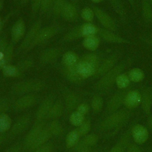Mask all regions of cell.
I'll use <instances>...</instances> for the list:
<instances>
[{"instance_id": "cell-1", "label": "cell", "mask_w": 152, "mask_h": 152, "mask_svg": "<svg viewBox=\"0 0 152 152\" xmlns=\"http://www.w3.org/2000/svg\"><path fill=\"white\" fill-rule=\"evenodd\" d=\"M133 114V110L126 107L119 109L107 115L99 125V129L102 132H116L129 121Z\"/></svg>"}, {"instance_id": "cell-2", "label": "cell", "mask_w": 152, "mask_h": 152, "mask_svg": "<svg viewBox=\"0 0 152 152\" xmlns=\"http://www.w3.org/2000/svg\"><path fill=\"white\" fill-rule=\"evenodd\" d=\"M132 62V59L129 58L117 64L112 69L99 78V80L94 86V89L102 93L107 92L115 84L118 76L122 73L125 69L129 66Z\"/></svg>"}, {"instance_id": "cell-3", "label": "cell", "mask_w": 152, "mask_h": 152, "mask_svg": "<svg viewBox=\"0 0 152 152\" xmlns=\"http://www.w3.org/2000/svg\"><path fill=\"white\" fill-rule=\"evenodd\" d=\"M100 63V56L94 52L83 55L77 64V70L81 80L84 81L91 76H94Z\"/></svg>"}, {"instance_id": "cell-4", "label": "cell", "mask_w": 152, "mask_h": 152, "mask_svg": "<svg viewBox=\"0 0 152 152\" xmlns=\"http://www.w3.org/2000/svg\"><path fill=\"white\" fill-rule=\"evenodd\" d=\"M45 87V83L40 80H24L13 84L11 87V93L14 95H26L29 93L42 91Z\"/></svg>"}, {"instance_id": "cell-5", "label": "cell", "mask_w": 152, "mask_h": 152, "mask_svg": "<svg viewBox=\"0 0 152 152\" xmlns=\"http://www.w3.org/2000/svg\"><path fill=\"white\" fill-rule=\"evenodd\" d=\"M99 27L91 23H85L80 26L73 28L63 37L64 42H69L80 37H86L90 36L97 35Z\"/></svg>"}, {"instance_id": "cell-6", "label": "cell", "mask_w": 152, "mask_h": 152, "mask_svg": "<svg viewBox=\"0 0 152 152\" xmlns=\"http://www.w3.org/2000/svg\"><path fill=\"white\" fill-rule=\"evenodd\" d=\"M131 88H132V87L129 86L127 88L119 90L110 97L106 106V116L119 110L121 106L122 105H124L125 96L128 91L130 90Z\"/></svg>"}, {"instance_id": "cell-7", "label": "cell", "mask_w": 152, "mask_h": 152, "mask_svg": "<svg viewBox=\"0 0 152 152\" xmlns=\"http://www.w3.org/2000/svg\"><path fill=\"white\" fill-rule=\"evenodd\" d=\"M58 30L59 28L55 26H49L41 28L37 33L33 42L24 52H26L30 51L35 46L51 39L58 33Z\"/></svg>"}, {"instance_id": "cell-8", "label": "cell", "mask_w": 152, "mask_h": 152, "mask_svg": "<svg viewBox=\"0 0 152 152\" xmlns=\"http://www.w3.org/2000/svg\"><path fill=\"white\" fill-rule=\"evenodd\" d=\"M122 55L121 52L118 50L113 52L112 54L107 57L102 62L100 63L94 77L100 78L110 69H112L117 64Z\"/></svg>"}, {"instance_id": "cell-9", "label": "cell", "mask_w": 152, "mask_h": 152, "mask_svg": "<svg viewBox=\"0 0 152 152\" xmlns=\"http://www.w3.org/2000/svg\"><path fill=\"white\" fill-rule=\"evenodd\" d=\"M41 27L42 20L40 19L36 20L30 26L28 30L27 31L26 34L24 35L23 39L17 49V53H19L21 51H25L28 48V47L30 46L31 43L35 38L39 30L42 28Z\"/></svg>"}, {"instance_id": "cell-10", "label": "cell", "mask_w": 152, "mask_h": 152, "mask_svg": "<svg viewBox=\"0 0 152 152\" xmlns=\"http://www.w3.org/2000/svg\"><path fill=\"white\" fill-rule=\"evenodd\" d=\"M93 10L94 12V15L103 26V28L112 31H116L117 27L116 23L107 12L96 6L93 7Z\"/></svg>"}, {"instance_id": "cell-11", "label": "cell", "mask_w": 152, "mask_h": 152, "mask_svg": "<svg viewBox=\"0 0 152 152\" xmlns=\"http://www.w3.org/2000/svg\"><path fill=\"white\" fill-rule=\"evenodd\" d=\"M131 135L137 145L144 144L149 137L147 128L141 124H136L131 128Z\"/></svg>"}, {"instance_id": "cell-12", "label": "cell", "mask_w": 152, "mask_h": 152, "mask_svg": "<svg viewBox=\"0 0 152 152\" xmlns=\"http://www.w3.org/2000/svg\"><path fill=\"white\" fill-rule=\"evenodd\" d=\"M26 33V24L24 19L20 17L15 21L11 27V43L14 45L19 42L24 36Z\"/></svg>"}, {"instance_id": "cell-13", "label": "cell", "mask_w": 152, "mask_h": 152, "mask_svg": "<svg viewBox=\"0 0 152 152\" xmlns=\"http://www.w3.org/2000/svg\"><path fill=\"white\" fill-rule=\"evenodd\" d=\"M31 116L27 114L19 118L10 128V135L11 137H15L23 132L30 124Z\"/></svg>"}, {"instance_id": "cell-14", "label": "cell", "mask_w": 152, "mask_h": 152, "mask_svg": "<svg viewBox=\"0 0 152 152\" xmlns=\"http://www.w3.org/2000/svg\"><path fill=\"white\" fill-rule=\"evenodd\" d=\"M100 37L104 41L112 43L118 44H131V42L129 40L124 39L115 33L113 31L106 29L104 28L99 27L98 34Z\"/></svg>"}, {"instance_id": "cell-15", "label": "cell", "mask_w": 152, "mask_h": 152, "mask_svg": "<svg viewBox=\"0 0 152 152\" xmlns=\"http://www.w3.org/2000/svg\"><path fill=\"white\" fill-rule=\"evenodd\" d=\"M54 103V97L52 94H49L46 97L40 104L36 113V118L37 122H43L48 113Z\"/></svg>"}, {"instance_id": "cell-16", "label": "cell", "mask_w": 152, "mask_h": 152, "mask_svg": "<svg viewBox=\"0 0 152 152\" xmlns=\"http://www.w3.org/2000/svg\"><path fill=\"white\" fill-rule=\"evenodd\" d=\"M141 101V93L137 90L131 88L125 96L124 105L125 106V107L130 110H133L140 106Z\"/></svg>"}, {"instance_id": "cell-17", "label": "cell", "mask_w": 152, "mask_h": 152, "mask_svg": "<svg viewBox=\"0 0 152 152\" xmlns=\"http://www.w3.org/2000/svg\"><path fill=\"white\" fill-rule=\"evenodd\" d=\"M61 49L58 48H50L43 50L39 57L42 64H48L55 61L61 53Z\"/></svg>"}, {"instance_id": "cell-18", "label": "cell", "mask_w": 152, "mask_h": 152, "mask_svg": "<svg viewBox=\"0 0 152 152\" xmlns=\"http://www.w3.org/2000/svg\"><path fill=\"white\" fill-rule=\"evenodd\" d=\"M37 97L33 94L22 96L14 103V106L16 110H23L33 106L37 102Z\"/></svg>"}, {"instance_id": "cell-19", "label": "cell", "mask_w": 152, "mask_h": 152, "mask_svg": "<svg viewBox=\"0 0 152 152\" xmlns=\"http://www.w3.org/2000/svg\"><path fill=\"white\" fill-rule=\"evenodd\" d=\"M141 94V108L145 115L149 116L152 108V87H146Z\"/></svg>"}, {"instance_id": "cell-20", "label": "cell", "mask_w": 152, "mask_h": 152, "mask_svg": "<svg viewBox=\"0 0 152 152\" xmlns=\"http://www.w3.org/2000/svg\"><path fill=\"white\" fill-rule=\"evenodd\" d=\"M43 128V122H37L36 125L35 124L33 126L25 137L24 143L26 148L30 149Z\"/></svg>"}, {"instance_id": "cell-21", "label": "cell", "mask_w": 152, "mask_h": 152, "mask_svg": "<svg viewBox=\"0 0 152 152\" xmlns=\"http://www.w3.org/2000/svg\"><path fill=\"white\" fill-rule=\"evenodd\" d=\"M61 16L66 21H75L78 17V11L76 7L72 3L68 2L63 9Z\"/></svg>"}, {"instance_id": "cell-22", "label": "cell", "mask_w": 152, "mask_h": 152, "mask_svg": "<svg viewBox=\"0 0 152 152\" xmlns=\"http://www.w3.org/2000/svg\"><path fill=\"white\" fill-rule=\"evenodd\" d=\"M131 129L126 130L121 137L118 142L114 145L108 152H125L127 145L129 142Z\"/></svg>"}, {"instance_id": "cell-23", "label": "cell", "mask_w": 152, "mask_h": 152, "mask_svg": "<svg viewBox=\"0 0 152 152\" xmlns=\"http://www.w3.org/2000/svg\"><path fill=\"white\" fill-rule=\"evenodd\" d=\"M52 136L51 132H50L48 127H44L37 138L36 139L34 143L32 144L30 150H34L36 148L40 147V146L46 144L48 140L51 138Z\"/></svg>"}, {"instance_id": "cell-24", "label": "cell", "mask_w": 152, "mask_h": 152, "mask_svg": "<svg viewBox=\"0 0 152 152\" xmlns=\"http://www.w3.org/2000/svg\"><path fill=\"white\" fill-rule=\"evenodd\" d=\"M79 59L80 58L76 53L72 51H67L63 54L61 62L64 67H69L76 65Z\"/></svg>"}, {"instance_id": "cell-25", "label": "cell", "mask_w": 152, "mask_h": 152, "mask_svg": "<svg viewBox=\"0 0 152 152\" xmlns=\"http://www.w3.org/2000/svg\"><path fill=\"white\" fill-rule=\"evenodd\" d=\"M100 42V39L97 35L90 36L84 38L83 40V45L88 50L94 52L99 48Z\"/></svg>"}, {"instance_id": "cell-26", "label": "cell", "mask_w": 152, "mask_h": 152, "mask_svg": "<svg viewBox=\"0 0 152 152\" xmlns=\"http://www.w3.org/2000/svg\"><path fill=\"white\" fill-rule=\"evenodd\" d=\"M115 12L120 17L122 20L125 21L126 18V12L122 0H108Z\"/></svg>"}, {"instance_id": "cell-27", "label": "cell", "mask_w": 152, "mask_h": 152, "mask_svg": "<svg viewBox=\"0 0 152 152\" xmlns=\"http://www.w3.org/2000/svg\"><path fill=\"white\" fill-rule=\"evenodd\" d=\"M64 73L65 77L71 82L80 83L83 81L78 74L77 70V65L72 66L64 67Z\"/></svg>"}, {"instance_id": "cell-28", "label": "cell", "mask_w": 152, "mask_h": 152, "mask_svg": "<svg viewBox=\"0 0 152 152\" xmlns=\"http://www.w3.org/2000/svg\"><path fill=\"white\" fill-rule=\"evenodd\" d=\"M64 112V105L61 100H57L53 103L48 117L52 119H56L60 117Z\"/></svg>"}, {"instance_id": "cell-29", "label": "cell", "mask_w": 152, "mask_h": 152, "mask_svg": "<svg viewBox=\"0 0 152 152\" xmlns=\"http://www.w3.org/2000/svg\"><path fill=\"white\" fill-rule=\"evenodd\" d=\"M128 75L130 81L134 83H140L145 78V74L144 71L138 68L131 69L128 72Z\"/></svg>"}, {"instance_id": "cell-30", "label": "cell", "mask_w": 152, "mask_h": 152, "mask_svg": "<svg viewBox=\"0 0 152 152\" xmlns=\"http://www.w3.org/2000/svg\"><path fill=\"white\" fill-rule=\"evenodd\" d=\"M142 16L146 23H150L152 21V7L148 0L141 1Z\"/></svg>"}, {"instance_id": "cell-31", "label": "cell", "mask_w": 152, "mask_h": 152, "mask_svg": "<svg viewBox=\"0 0 152 152\" xmlns=\"http://www.w3.org/2000/svg\"><path fill=\"white\" fill-rule=\"evenodd\" d=\"M80 135L78 131V129H73L69 132L65 138L66 146L68 148H71L75 147V145L79 142Z\"/></svg>"}, {"instance_id": "cell-32", "label": "cell", "mask_w": 152, "mask_h": 152, "mask_svg": "<svg viewBox=\"0 0 152 152\" xmlns=\"http://www.w3.org/2000/svg\"><path fill=\"white\" fill-rule=\"evenodd\" d=\"M8 44L5 36H2L0 38V69H2L5 66L8 65L5 55V50Z\"/></svg>"}, {"instance_id": "cell-33", "label": "cell", "mask_w": 152, "mask_h": 152, "mask_svg": "<svg viewBox=\"0 0 152 152\" xmlns=\"http://www.w3.org/2000/svg\"><path fill=\"white\" fill-rule=\"evenodd\" d=\"M131 81L129 78L128 74L121 73L120 74L116 80L115 84L119 90H122L128 88L130 86Z\"/></svg>"}, {"instance_id": "cell-34", "label": "cell", "mask_w": 152, "mask_h": 152, "mask_svg": "<svg viewBox=\"0 0 152 152\" xmlns=\"http://www.w3.org/2000/svg\"><path fill=\"white\" fill-rule=\"evenodd\" d=\"M11 127V119L5 113H0V132L5 133Z\"/></svg>"}, {"instance_id": "cell-35", "label": "cell", "mask_w": 152, "mask_h": 152, "mask_svg": "<svg viewBox=\"0 0 152 152\" xmlns=\"http://www.w3.org/2000/svg\"><path fill=\"white\" fill-rule=\"evenodd\" d=\"M2 74L7 77H19L21 76L16 65L8 64L2 69Z\"/></svg>"}, {"instance_id": "cell-36", "label": "cell", "mask_w": 152, "mask_h": 152, "mask_svg": "<svg viewBox=\"0 0 152 152\" xmlns=\"http://www.w3.org/2000/svg\"><path fill=\"white\" fill-rule=\"evenodd\" d=\"M67 2V0H54L51 8L53 15L55 17L61 15V14Z\"/></svg>"}, {"instance_id": "cell-37", "label": "cell", "mask_w": 152, "mask_h": 152, "mask_svg": "<svg viewBox=\"0 0 152 152\" xmlns=\"http://www.w3.org/2000/svg\"><path fill=\"white\" fill-rule=\"evenodd\" d=\"M78 102L77 96L72 93H69L65 97V106L68 110H71L78 106Z\"/></svg>"}, {"instance_id": "cell-38", "label": "cell", "mask_w": 152, "mask_h": 152, "mask_svg": "<svg viewBox=\"0 0 152 152\" xmlns=\"http://www.w3.org/2000/svg\"><path fill=\"white\" fill-rule=\"evenodd\" d=\"M84 121V115L79 113L78 111L75 110L69 116L70 123L75 126H79Z\"/></svg>"}, {"instance_id": "cell-39", "label": "cell", "mask_w": 152, "mask_h": 152, "mask_svg": "<svg viewBox=\"0 0 152 152\" xmlns=\"http://www.w3.org/2000/svg\"><path fill=\"white\" fill-rule=\"evenodd\" d=\"M104 100L102 97L96 96L93 97L91 102V107L94 112L98 113L100 112L103 107Z\"/></svg>"}, {"instance_id": "cell-40", "label": "cell", "mask_w": 152, "mask_h": 152, "mask_svg": "<svg viewBox=\"0 0 152 152\" xmlns=\"http://www.w3.org/2000/svg\"><path fill=\"white\" fill-rule=\"evenodd\" d=\"M49 129L52 135L58 136L62 132V127L59 121L55 119L49 124Z\"/></svg>"}, {"instance_id": "cell-41", "label": "cell", "mask_w": 152, "mask_h": 152, "mask_svg": "<svg viewBox=\"0 0 152 152\" xmlns=\"http://www.w3.org/2000/svg\"><path fill=\"white\" fill-rule=\"evenodd\" d=\"M33 64V59L29 58V59H26L20 61L17 64V65H16V66L20 75H21L24 72H25L28 69L30 68H31Z\"/></svg>"}, {"instance_id": "cell-42", "label": "cell", "mask_w": 152, "mask_h": 152, "mask_svg": "<svg viewBox=\"0 0 152 152\" xmlns=\"http://www.w3.org/2000/svg\"><path fill=\"white\" fill-rule=\"evenodd\" d=\"M94 16L93 10L89 7H85L81 11V18L87 23H91L93 20Z\"/></svg>"}, {"instance_id": "cell-43", "label": "cell", "mask_w": 152, "mask_h": 152, "mask_svg": "<svg viewBox=\"0 0 152 152\" xmlns=\"http://www.w3.org/2000/svg\"><path fill=\"white\" fill-rule=\"evenodd\" d=\"M91 129V122L90 120L84 121V122L78 126V131L80 135V136H85L86 135Z\"/></svg>"}, {"instance_id": "cell-44", "label": "cell", "mask_w": 152, "mask_h": 152, "mask_svg": "<svg viewBox=\"0 0 152 152\" xmlns=\"http://www.w3.org/2000/svg\"><path fill=\"white\" fill-rule=\"evenodd\" d=\"M98 136L94 134H87L85 135L83 141L90 147H92L96 145L98 141Z\"/></svg>"}, {"instance_id": "cell-45", "label": "cell", "mask_w": 152, "mask_h": 152, "mask_svg": "<svg viewBox=\"0 0 152 152\" xmlns=\"http://www.w3.org/2000/svg\"><path fill=\"white\" fill-rule=\"evenodd\" d=\"M54 0H42L40 8V12L42 14H45L51 10Z\"/></svg>"}, {"instance_id": "cell-46", "label": "cell", "mask_w": 152, "mask_h": 152, "mask_svg": "<svg viewBox=\"0 0 152 152\" xmlns=\"http://www.w3.org/2000/svg\"><path fill=\"white\" fill-rule=\"evenodd\" d=\"M75 149L77 152H89L91 150V147L86 144L83 140L75 145Z\"/></svg>"}, {"instance_id": "cell-47", "label": "cell", "mask_w": 152, "mask_h": 152, "mask_svg": "<svg viewBox=\"0 0 152 152\" xmlns=\"http://www.w3.org/2000/svg\"><path fill=\"white\" fill-rule=\"evenodd\" d=\"M10 107L8 99L5 97H0V113H5Z\"/></svg>"}, {"instance_id": "cell-48", "label": "cell", "mask_w": 152, "mask_h": 152, "mask_svg": "<svg viewBox=\"0 0 152 152\" xmlns=\"http://www.w3.org/2000/svg\"><path fill=\"white\" fill-rule=\"evenodd\" d=\"M42 0H30V8L31 14L35 15L40 11Z\"/></svg>"}, {"instance_id": "cell-49", "label": "cell", "mask_w": 152, "mask_h": 152, "mask_svg": "<svg viewBox=\"0 0 152 152\" xmlns=\"http://www.w3.org/2000/svg\"><path fill=\"white\" fill-rule=\"evenodd\" d=\"M53 148V146L52 143H46L34 150V152H52Z\"/></svg>"}, {"instance_id": "cell-50", "label": "cell", "mask_w": 152, "mask_h": 152, "mask_svg": "<svg viewBox=\"0 0 152 152\" xmlns=\"http://www.w3.org/2000/svg\"><path fill=\"white\" fill-rule=\"evenodd\" d=\"M76 110L85 116L86 114L88 113L90 110V106L87 103H83L78 105V106L77 107Z\"/></svg>"}, {"instance_id": "cell-51", "label": "cell", "mask_w": 152, "mask_h": 152, "mask_svg": "<svg viewBox=\"0 0 152 152\" xmlns=\"http://www.w3.org/2000/svg\"><path fill=\"white\" fill-rule=\"evenodd\" d=\"M125 152H142L137 144L129 142Z\"/></svg>"}, {"instance_id": "cell-52", "label": "cell", "mask_w": 152, "mask_h": 152, "mask_svg": "<svg viewBox=\"0 0 152 152\" xmlns=\"http://www.w3.org/2000/svg\"><path fill=\"white\" fill-rule=\"evenodd\" d=\"M21 145L20 144H14L8 148L4 152H20Z\"/></svg>"}, {"instance_id": "cell-53", "label": "cell", "mask_w": 152, "mask_h": 152, "mask_svg": "<svg viewBox=\"0 0 152 152\" xmlns=\"http://www.w3.org/2000/svg\"><path fill=\"white\" fill-rule=\"evenodd\" d=\"M13 11H11V12H10L5 17V18L3 19V20H2V21L0 23V33H1V31H2V28H3V27H4V26H5V23H6V22L8 20V19L11 17V15H12V14H13Z\"/></svg>"}, {"instance_id": "cell-54", "label": "cell", "mask_w": 152, "mask_h": 152, "mask_svg": "<svg viewBox=\"0 0 152 152\" xmlns=\"http://www.w3.org/2000/svg\"><path fill=\"white\" fill-rule=\"evenodd\" d=\"M147 126L149 129L152 130V115H150L147 119Z\"/></svg>"}, {"instance_id": "cell-55", "label": "cell", "mask_w": 152, "mask_h": 152, "mask_svg": "<svg viewBox=\"0 0 152 152\" xmlns=\"http://www.w3.org/2000/svg\"><path fill=\"white\" fill-rule=\"evenodd\" d=\"M5 138H6V137H5V133L0 132V145L5 141Z\"/></svg>"}, {"instance_id": "cell-56", "label": "cell", "mask_w": 152, "mask_h": 152, "mask_svg": "<svg viewBox=\"0 0 152 152\" xmlns=\"http://www.w3.org/2000/svg\"><path fill=\"white\" fill-rule=\"evenodd\" d=\"M3 7H4V1L0 0V11L2 10Z\"/></svg>"}, {"instance_id": "cell-57", "label": "cell", "mask_w": 152, "mask_h": 152, "mask_svg": "<svg viewBox=\"0 0 152 152\" xmlns=\"http://www.w3.org/2000/svg\"><path fill=\"white\" fill-rule=\"evenodd\" d=\"M91 2L95 3V4H98V3H100L101 2H102L103 0H90Z\"/></svg>"}, {"instance_id": "cell-58", "label": "cell", "mask_w": 152, "mask_h": 152, "mask_svg": "<svg viewBox=\"0 0 152 152\" xmlns=\"http://www.w3.org/2000/svg\"><path fill=\"white\" fill-rule=\"evenodd\" d=\"M29 1H30V0H21V4L22 5H24V4H27Z\"/></svg>"}, {"instance_id": "cell-59", "label": "cell", "mask_w": 152, "mask_h": 152, "mask_svg": "<svg viewBox=\"0 0 152 152\" xmlns=\"http://www.w3.org/2000/svg\"><path fill=\"white\" fill-rule=\"evenodd\" d=\"M146 42H147L148 44H149L150 45H151V46H152V41H151L150 40H147L146 41Z\"/></svg>"}, {"instance_id": "cell-60", "label": "cell", "mask_w": 152, "mask_h": 152, "mask_svg": "<svg viewBox=\"0 0 152 152\" xmlns=\"http://www.w3.org/2000/svg\"><path fill=\"white\" fill-rule=\"evenodd\" d=\"M148 1H149L150 4H151V7H152V0H148Z\"/></svg>"}, {"instance_id": "cell-61", "label": "cell", "mask_w": 152, "mask_h": 152, "mask_svg": "<svg viewBox=\"0 0 152 152\" xmlns=\"http://www.w3.org/2000/svg\"><path fill=\"white\" fill-rule=\"evenodd\" d=\"M2 20H3V19L2 18V17H1V15H0V23L2 21Z\"/></svg>"}, {"instance_id": "cell-62", "label": "cell", "mask_w": 152, "mask_h": 152, "mask_svg": "<svg viewBox=\"0 0 152 152\" xmlns=\"http://www.w3.org/2000/svg\"><path fill=\"white\" fill-rule=\"evenodd\" d=\"M151 39L150 40H151V41H152V33H151Z\"/></svg>"}, {"instance_id": "cell-63", "label": "cell", "mask_w": 152, "mask_h": 152, "mask_svg": "<svg viewBox=\"0 0 152 152\" xmlns=\"http://www.w3.org/2000/svg\"><path fill=\"white\" fill-rule=\"evenodd\" d=\"M71 1H73V0H71Z\"/></svg>"}]
</instances>
